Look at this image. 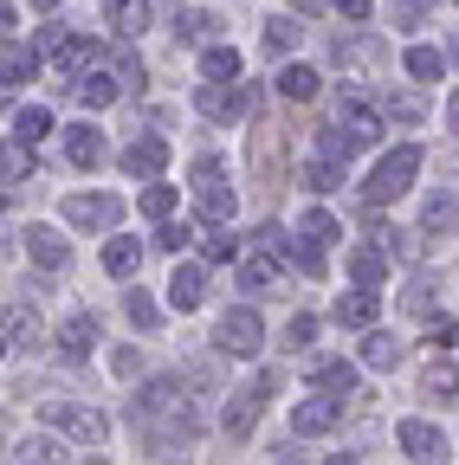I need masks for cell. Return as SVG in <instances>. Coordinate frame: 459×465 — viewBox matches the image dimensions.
Masks as SVG:
<instances>
[{
    "label": "cell",
    "mask_w": 459,
    "mask_h": 465,
    "mask_svg": "<svg viewBox=\"0 0 459 465\" xmlns=\"http://www.w3.org/2000/svg\"><path fill=\"white\" fill-rule=\"evenodd\" d=\"M130 427H143L155 459H182L201 440V414H195V394L175 375H155L143 381V394H130Z\"/></svg>",
    "instance_id": "1"
},
{
    "label": "cell",
    "mask_w": 459,
    "mask_h": 465,
    "mask_svg": "<svg viewBox=\"0 0 459 465\" xmlns=\"http://www.w3.org/2000/svg\"><path fill=\"white\" fill-rule=\"evenodd\" d=\"M414 174H421V149H414V143H401L394 155H382V162H375V174L363 182V201H369V207L401 201V194L414 188Z\"/></svg>",
    "instance_id": "2"
},
{
    "label": "cell",
    "mask_w": 459,
    "mask_h": 465,
    "mask_svg": "<svg viewBox=\"0 0 459 465\" xmlns=\"http://www.w3.org/2000/svg\"><path fill=\"white\" fill-rule=\"evenodd\" d=\"M214 349H220V356H240V362L259 356V349H265V323H259V311L234 304V311L214 323Z\"/></svg>",
    "instance_id": "3"
},
{
    "label": "cell",
    "mask_w": 459,
    "mask_h": 465,
    "mask_svg": "<svg viewBox=\"0 0 459 465\" xmlns=\"http://www.w3.org/2000/svg\"><path fill=\"white\" fill-rule=\"evenodd\" d=\"M45 427L72 433L78 446H104L110 440V420L97 414V407H78V401H45Z\"/></svg>",
    "instance_id": "4"
},
{
    "label": "cell",
    "mask_w": 459,
    "mask_h": 465,
    "mask_svg": "<svg viewBox=\"0 0 459 465\" xmlns=\"http://www.w3.org/2000/svg\"><path fill=\"white\" fill-rule=\"evenodd\" d=\"M336 420H343V394H324V388L292 407V433H298V440H317V433H330Z\"/></svg>",
    "instance_id": "5"
},
{
    "label": "cell",
    "mask_w": 459,
    "mask_h": 465,
    "mask_svg": "<svg viewBox=\"0 0 459 465\" xmlns=\"http://www.w3.org/2000/svg\"><path fill=\"white\" fill-rule=\"evenodd\" d=\"M65 220L85 226V232H110V226L124 220V201H117V194H72V201H65Z\"/></svg>",
    "instance_id": "6"
},
{
    "label": "cell",
    "mask_w": 459,
    "mask_h": 465,
    "mask_svg": "<svg viewBox=\"0 0 459 465\" xmlns=\"http://www.w3.org/2000/svg\"><path fill=\"white\" fill-rule=\"evenodd\" d=\"M195 104H201V116H214V124H240V116L253 110V91L220 78V84H201V97H195Z\"/></svg>",
    "instance_id": "7"
},
{
    "label": "cell",
    "mask_w": 459,
    "mask_h": 465,
    "mask_svg": "<svg viewBox=\"0 0 459 465\" xmlns=\"http://www.w3.org/2000/svg\"><path fill=\"white\" fill-rule=\"evenodd\" d=\"M39 336H45V323H39V304L14 298L7 311H0V342H7V349H33Z\"/></svg>",
    "instance_id": "8"
},
{
    "label": "cell",
    "mask_w": 459,
    "mask_h": 465,
    "mask_svg": "<svg viewBox=\"0 0 459 465\" xmlns=\"http://www.w3.org/2000/svg\"><path fill=\"white\" fill-rule=\"evenodd\" d=\"M26 259H33L39 272H65V265H72V246H65L59 226H26Z\"/></svg>",
    "instance_id": "9"
},
{
    "label": "cell",
    "mask_w": 459,
    "mask_h": 465,
    "mask_svg": "<svg viewBox=\"0 0 459 465\" xmlns=\"http://www.w3.org/2000/svg\"><path fill=\"white\" fill-rule=\"evenodd\" d=\"M162 168H168V143L162 136H136L124 149V174H130V182H155Z\"/></svg>",
    "instance_id": "10"
},
{
    "label": "cell",
    "mask_w": 459,
    "mask_h": 465,
    "mask_svg": "<svg viewBox=\"0 0 459 465\" xmlns=\"http://www.w3.org/2000/svg\"><path fill=\"white\" fill-rule=\"evenodd\" d=\"M201 298H207V272L201 265H175V278H168V304H175V311H201Z\"/></svg>",
    "instance_id": "11"
},
{
    "label": "cell",
    "mask_w": 459,
    "mask_h": 465,
    "mask_svg": "<svg viewBox=\"0 0 459 465\" xmlns=\"http://www.w3.org/2000/svg\"><path fill=\"white\" fill-rule=\"evenodd\" d=\"M375 311H382V298H375V291H363V284L350 291V298H336V323H343V330H369Z\"/></svg>",
    "instance_id": "12"
},
{
    "label": "cell",
    "mask_w": 459,
    "mask_h": 465,
    "mask_svg": "<svg viewBox=\"0 0 459 465\" xmlns=\"http://www.w3.org/2000/svg\"><path fill=\"white\" fill-rule=\"evenodd\" d=\"M39 72V52L33 45H7V52H0V91H7L14 97V84H26Z\"/></svg>",
    "instance_id": "13"
},
{
    "label": "cell",
    "mask_w": 459,
    "mask_h": 465,
    "mask_svg": "<svg viewBox=\"0 0 459 465\" xmlns=\"http://www.w3.org/2000/svg\"><path fill=\"white\" fill-rule=\"evenodd\" d=\"M311 381H317L324 394H350V388H356V362H343V356H317V362H311Z\"/></svg>",
    "instance_id": "14"
},
{
    "label": "cell",
    "mask_w": 459,
    "mask_h": 465,
    "mask_svg": "<svg viewBox=\"0 0 459 465\" xmlns=\"http://www.w3.org/2000/svg\"><path fill=\"white\" fill-rule=\"evenodd\" d=\"M97 342H104V330H97V317H72V323L59 330V349H65V356H72V362H85V356H91V349H97Z\"/></svg>",
    "instance_id": "15"
},
{
    "label": "cell",
    "mask_w": 459,
    "mask_h": 465,
    "mask_svg": "<svg viewBox=\"0 0 459 465\" xmlns=\"http://www.w3.org/2000/svg\"><path fill=\"white\" fill-rule=\"evenodd\" d=\"M65 155H72L78 168H97V162L110 155V149H104V130H97V124H78V130L65 136Z\"/></svg>",
    "instance_id": "16"
},
{
    "label": "cell",
    "mask_w": 459,
    "mask_h": 465,
    "mask_svg": "<svg viewBox=\"0 0 459 465\" xmlns=\"http://www.w3.org/2000/svg\"><path fill=\"white\" fill-rule=\"evenodd\" d=\"M350 278H356L363 291H382V278H388V252H382V246H356V252H350Z\"/></svg>",
    "instance_id": "17"
},
{
    "label": "cell",
    "mask_w": 459,
    "mask_h": 465,
    "mask_svg": "<svg viewBox=\"0 0 459 465\" xmlns=\"http://www.w3.org/2000/svg\"><path fill=\"white\" fill-rule=\"evenodd\" d=\"M234 207H240V194L226 188L220 174H207V182H201V213H207V220L220 226V220H234Z\"/></svg>",
    "instance_id": "18"
},
{
    "label": "cell",
    "mask_w": 459,
    "mask_h": 465,
    "mask_svg": "<svg viewBox=\"0 0 459 465\" xmlns=\"http://www.w3.org/2000/svg\"><path fill=\"white\" fill-rule=\"evenodd\" d=\"M298 174H304V188H311V194H330V188H343V162H336V155H324V149H317V155H311Z\"/></svg>",
    "instance_id": "19"
},
{
    "label": "cell",
    "mask_w": 459,
    "mask_h": 465,
    "mask_svg": "<svg viewBox=\"0 0 459 465\" xmlns=\"http://www.w3.org/2000/svg\"><path fill=\"white\" fill-rule=\"evenodd\" d=\"M317 91H324V78H317L311 65H284V72H278V97H292V104H311Z\"/></svg>",
    "instance_id": "20"
},
{
    "label": "cell",
    "mask_w": 459,
    "mask_h": 465,
    "mask_svg": "<svg viewBox=\"0 0 459 465\" xmlns=\"http://www.w3.org/2000/svg\"><path fill=\"white\" fill-rule=\"evenodd\" d=\"M72 91H78L91 110H104V104H117V91H124V84H117V72H78V84H72Z\"/></svg>",
    "instance_id": "21"
},
{
    "label": "cell",
    "mask_w": 459,
    "mask_h": 465,
    "mask_svg": "<svg viewBox=\"0 0 459 465\" xmlns=\"http://www.w3.org/2000/svg\"><path fill=\"white\" fill-rule=\"evenodd\" d=\"M394 440H401V452H408V459H434V452H440V433H434L427 420H401Z\"/></svg>",
    "instance_id": "22"
},
{
    "label": "cell",
    "mask_w": 459,
    "mask_h": 465,
    "mask_svg": "<svg viewBox=\"0 0 459 465\" xmlns=\"http://www.w3.org/2000/svg\"><path fill=\"white\" fill-rule=\"evenodd\" d=\"M259 407H265L259 394H234V401H226V414H220V427L234 433V440H246V433H253V420H259Z\"/></svg>",
    "instance_id": "23"
},
{
    "label": "cell",
    "mask_w": 459,
    "mask_h": 465,
    "mask_svg": "<svg viewBox=\"0 0 459 465\" xmlns=\"http://www.w3.org/2000/svg\"><path fill=\"white\" fill-rule=\"evenodd\" d=\"M14 465H65V446L52 440V433H33V440H20Z\"/></svg>",
    "instance_id": "24"
},
{
    "label": "cell",
    "mask_w": 459,
    "mask_h": 465,
    "mask_svg": "<svg viewBox=\"0 0 459 465\" xmlns=\"http://www.w3.org/2000/svg\"><path fill=\"white\" fill-rule=\"evenodd\" d=\"M39 136H52V110H39V104H26V110L14 116V143H20V149H33Z\"/></svg>",
    "instance_id": "25"
},
{
    "label": "cell",
    "mask_w": 459,
    "mask_h": 465,
    "mask_svg": "<svg viewBox=\"0 0 459 465\" xmlns=\"http://www.w3.org/2000/svg\"><path fill=\"white\" fill-rule=\"evenodd\" d=\"M149 26V0H110V33H143Z\"/></svg>",
    "instance_id": "26"
},
{
    "label": "cell",
    "mask_w": 459,
    "mask_h": 465,
    "mask_svg": "<svg viewBox=\"0 0 459 465\" xmlns=\"http://www.w3.org/2000/svg\"><path fill=\"white\" fill-rule=\"evenodd\" d=\"M272 278H278V259L272 252H246L240 259V291H265Z\"/></svg>",
    "instance_id": "27"
},
{
    "label": "cell",
    "mask_w": 459,
    "mask_h": 465,
    "mask_svg": "<svg viewBox=\"0 0 459 465\" xmlns=\"http://www.w3.org/2000/svg\"><path fill=\"white\" fill-rule=\"evenodd\" d=\"M136 265H143V246H136V240H110V246H104V272H110V278H130Z\"/></svg>",
    "instance_id": "28"
},
{
    "label": "cell",
    "mask_w": 459,
    "mask_h": 465,
    "mask_svg": "<svg viewBox=\"0 0 459 465\" xmlns=\"http://www.w3.org/2000/svg\"><path fill=\"white\" fill-rule=\"evenodd\" d=\"M298 232H304V240L311 246H330V240H343V226L324 213V207H311V213H298Z\"/></svg>",
    "instance_id": "29"
},
{
    "label": "cell",
    "mask_w": 459,
    "mask_h": 465,
    "mask_svg": "<svg viewBox=\"0 0 459 465\" xmlns=\"http://www.w3.org/2000/svg\"><path fill=\"white\" fill-rule=\"evenodd\" d=\"M363 362L388 375V369L401 362V342H394V336H382V330H369V342H363Z\"/></svg>",
    "instance_id": "30"
},
{
    "label": "cell",
    "mask_w": 459,
    "mask_h": 465,
    "mask_svg": "<svg viewBox=\"0 0 459 465\" xmlns=\"http://www.w3.org/2000/svg\"><path fill=\"white\" fill-rule=\"evenodd\" d=\"M201 72H207V84H220V78H240V52H234V45H214V52L201 58Z\"/></svg>",
    "instance_id": "31"
},
{
    "label": "cell",
    "mask_w": 459,
    "mask_h": 465,
    "mask_svg": "<svg viewBox=\"0 0 459 465\" xmlns=\"http://www.w3.org/2000/svg\"><path fill=\"white\" fill-rule=\"evenodd\" d=\"M143 213H149V220H168V213H175V188H168L162 174H155V182L143 188Z\"/></svg>",
    "instance_id": "32"
},
{
    "label": "cell",
    "mask_w": 459,
    "mask_h": 465,
    "mask_svg": "<svg viewBox=\"0 0 459 465\" xmlns=\"http://www.w3.org/2000/svg\"><path fill=\"white\" fill-rule=\"evenodd\" d=\"M298 33H304V26H298V20H284V14H278V20H265V52H292V45H298Z\"/></svg>",
    "instance_id": "33"
},
{
    "label": "cell",
    "mask_w": 459,
    "mask_h": 465,
    "mask_svg": "<svg viewBox=\"0 0 459 465\" xmlns=\"http://www.w3.org/2000/svg\"><path fill=\"white\" fill-rule=\"evenodd\" d=\"M124 311H130V323H136V330H155V323H162V304H155V298H143V291H130Z\"/></svg>",
    "instance_id": "34"
},
{
    "label": "cell",
    "mask_w": 459,
    "mask_h": 465,
    "mask_svg": "<svg viewBox=\"0 0 459 465\" xmlns=\"http://www.w3.org/2000/svg\"><path fill=\"white\" fill-rule=\"evenodd\" d=\"M408 72H414V78H440V72H446V52L414 45V52H408Z\"/></svg>",
    "instance_id": "35"
},
{
    "label": "cell",
    "mask_w": 459,
    "mask_h": 465,
    "mask_svg": "<svg viewBox=\"0 0 459 465\" xmlns=\"http://www.w3.org/2000/svg\"><path fill=\"white\" fill-rule=\"evenodd\" d=\"M195 240H201V252H207L214 265H226V259H240V246L226 240V232H195Z\"/></svg>",
    "instance_id": "36"
},
{
    "label": "cell",
    "mask_w": 459,
    "mask_h": 465,
    "mask_svg": "<svg viewBox=\"0 0 459 465\" xmlns=\"http://www.w3.org/2000/svg\"><path fill=\"white\" fill-rule=\"evenodd\" d=\"M427 232H453V188L427 201Z\"/></svg>",
    "instance_id": "37"
},
{
    "label": "cell",
    "mask_w": 459,
    "mask_h": 465,
    "mask_svg": "<svg viewBox=\"0 0 459 465\" xmlns=\"http://www.w3.org/2000/svg\"><path fill=\"white\" fill-rule=\"evenodd\" d=\"M408 311H421V317H434V311H440V284H434V278H421V284L408 291Z\"/></svg>",
    "instance_id": "38"
},
{
    "label": "cell",
    "mask_w": 459,
    "mask_h": 465,
    "mask_svg": "<svg viewBox=\"0 0 459 465\" xmlns=\"http://www.w3.org/2000/svg\"><path fill=\"white\" fill-rule=\"evenodd\" d=\"M427 7H434V0H394V26H401V33H414V26L427 20Z\"/></svg>",
    "instance_id": "39"
},
{
    "label": "cell",
    "mask_w": 459,
    "mask_h": 465,
    "mask_svg": "<svg viewBox=\"0 0 459 465\" xmlns=\"http://www.w3.org/2000/svg\"><path fill=\"white\" fill-rule=\"evenodd\" d=\"M284 259H292V265H298L304 278H317V272H324V252H317L311 240H304V246H284Z\"/></svg>",
    "instance_id": "40"
},
{
    "label": "cell",
    "mask_w": 459,
    "mask_h": 465,
    "mask_svg": "<svg viewBox=\"0 0 459 465\" xmlns=\"http://www.w3.org/2000/svg\"><path fill=\"white\" fill-rule=\"evenodd\" d=\"M26 168H33V149H20V143H14V149H0V174H7V182H20Z\"/></svg>",
    "instance_id": "41"
},
{
    "label": "cell",
    "mask_w": 459,
    "mask_h": 465,
    "mask_svg": "<svg viewBox=\"0 0 459 465\" xmlns=\"http://www.w3.org/2000/svg\"><path fill=\"white\" fill-rule=\"evenodd\" d=\"M188 240H195V226H168V220H162V232H155V246H162V252H182Z\"/></svg>",
    "instance_id": "42"
},
{
    "label": "cell",
    "mask_w": 459,
    "mask_h": 465,
    "mask_svg": "<svg viewBox=\"0 0 459 465\" xmlns=\"http://www.w3.org/2000/svg\"><path fill=\"white\" fill-rule=\"evenodd\" d=\"M317 336V317H292V323H284V342H292V349H304Z\"/></svg>",
    "instance_id": "43"
},
{
    "label": "cell",
    "mask_w": 459,
    "mask_h": 465,
    "mask_svg": "<svg viewBox=\"0 0 459 465\" xmlns=\"http://www.w3.org/2000/svg\"><path fill=\"white\" fill-rule=\"evenodd\" d=\"M421 110H427L421 97H394V104H388V116H394V124H421Z\"/></svg>",
    "instance_id": "44"
},
{
    "label": "cell",
    "mask_w": 459,
    "mask_h": 465,
    "mask_svg": "<svg viewBox=\"0 0 459 465\" xmlns=\"http://www.w3.org/2000/svg\"><path fill=\"white\" fill-rule=\"evenodd\" d=\"M175 33H182V39H201V33H214V14H182Z\"/></svg>",
    "instance_id": "45"
},
{
    "label": "cell",
    "mask_w": 459,
    "mask_h": 465,
    "mask_svg": "<svg viewBox=\"0 0 459 465\" xmlns=\"http://www.w3.org/2000/svg\"><path fill=\"white\" fill-rule=\"evenodd\" d=\"M427 401H453V369H434L427 375Z\"/></svg>",
    "instance_id": "46"
},
{
    "label": "cell",
    "mask_w": 459,
    "mask_h": 465,
    "mask_svg": "<svg viewBox=\"0 0 459 465\" xmlns=\"http://www.w3.org/2000/svg\"><path fill=\"white\" fill-rule=\"evenodd\" d=\"M110 369H117V375H136V369H143V356H136V349H117V356H110Z\"/></svg>",
    "instance_id": "47"
},
{
    "label": "cell",
    "mask_w": 459,
    "mask_h": 465,
    "mask_svg": "<svg viewBox=\"0 0 459 465\" xmlns=\"http://www.w3.org/2000/svg\"><path fill=\"white\" fill-rule=\"evenodd\" d=\"M427 342H434V349H446V356H453V317H446V323H434V330H427Z\"/></svg>",
    "instance_id": "48"
},
{
    "label": "cell",
    "mask_w": 459,
    "mask_h": 465,
    "mask_svg": "<svg viewBox=\"0 0 459 465\" xmlns=\"http://www.w3.org/2000/svg\"><path fill=\"white\" fill-rule=\"evenodd\" d=\"M336 14H350V20H363V14H369V0H336Z\"/></svg>",
    "instance_id": "49"
},
{
    "label": "cell",
    "mask_w": 459,
    "mask_h": 465,
    "mask_svg": "<svg viewBox=\"0 0 459 465\" xmlns=\"http://www.w3.org/2000/svg\"><path fill=\"white\" fill-rule=\"evenodd\" d=\"M324 465H356V452H330V459H324Z\"/></svg>",
    "instance_id": "50"
},
{
    "label": "cell",
    "mask_w": 459,
    "mask_h": 465,
    "mask_svg": "<svg viewBox=\"0 0 459 465\" xmlns=\"http://www.w3.org/2000/svg\"><path fill=\"white\" fill-rule=\"evenodd\" d=\"M33 7H59V0H33Z\"/></svg>",
    "instance_id": "51"
},
{
    "label": "cell",
    "mask_w": 459,
    "mask_h": 465,
    "mask_svg": "<svg viewBox=\"0 0 459 465\" xmlns=\"http://www.w3.org/2000/svg\"><path fill=\"white\" fill-rule=\"evenodd\" d=\"M7 20H14V14H7V7H0V26H7Z\"/></svg>",
    "instance_id": "52"
},
{
    "label": "cell",
    "mask_w": 459,
    "mask_h": 465,
    "mask_svg": "<svg viewBox=\"0 0 459 465\" xmlns=\"http://www.w3.org/2000/svg\"><path fill=\"white\" fill-rule=\"evenodd\" d=\"M0 433H7V414H0Z\"/></svg>",
    "instance_id": "53"
},
{
    "label": "cell",
    "mask_w": 459,
    "mask_h": 465,
    "mask_svg": "<svg viewBox=\"0 0 459 465\" xmlns=\"http://www.w3.org/2000/svg\"><path fill=\"white\" fill-rule=\"evenodd\" d=\"M0 356H7V342H0Z\"/></svg>",
    "instance_id": "54"
},
{
    "label": "cell",
    "mask_w": 459,
    "mask_h": 465,
    "mask_svg": "<svg viewBox=\"0 0 459 465\" xmlns=\"http://www.w3.org/2000/svg\"><path fill=\"white\" fill-rule=\"evenodd\" d=\"M0 207H7V194H0Z\"/></svg>",
    "instance_id": "55"
},
{
    "label": "cell",
    "mask_w": 459,
    "mask_h": 465,
    "mask_svg": "<svg viewBox=\"0 0 459 465\" xmlns=\"http://www.w3.org/2000/svg\"><path fill=\"white\" fill-rule=\"evenodd\" d=\"M91 465H104V459H91Z\"/></svg>",
    "instance_id": "56"
}]
</instances>
